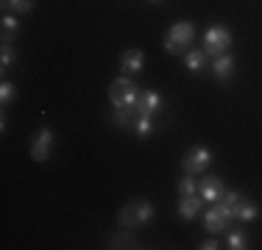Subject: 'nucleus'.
<instances>
[{
    "mask_svg": "<svg viewBox=\"0 0 262 250\" xmlns=\"http://www.w3.org/2000/svg\"><path fill=\"white\" fill-rule=\"evenodd\" d=\"M154 220V203L151 200H131L117 211V222L120 228H142Z\"/></svg>",
    "mask_w": 262,
    "mask_h": 250,
    "instance_id": "nucleus-1",
    "label": "nucleus"
},
{
    "mask_svg": "<svg viewBox=\"0 0 262 250\" xmlns=\"http://www.w3.org/2000/svg\"><path fill=\"white\" fill-rule=\"evenodd\" d=\"M192 39H195V25H192L190 20H179V22H173L170 31H167V36H165V50H167V53H173V56L190 53Z\"/></svg>",
    "mask_w": 262,
    "mask_h": 250,
    "instance_id": "nucleus-2",
    "label": "nucleus"
},
{
    "mask_svg": "<svg viewBox=\"0 0 262 250\" xmlns=\"http://www.w3.org/2000/svg\"><path fill=\"white\" fill-rule=\"evenodd\" d=\"M137 100H140V86H137L128 75H123V78H117L109 84V103L115 106V109H134Z\"/></svg>",
    "mask_w": 262,
    "mask_h": 250,
    "instance_id": "nucleus-3",
    "label": "nucleus"
},
{
    "mask_svg": "<svg viewBox=\"0 0 262 250\" xmlns=\"http://www.w3.org/2000/svg\"><path fill=\"white\" fill-rule=\"evenodd\" d=\"M229 47H232V31L226 28V25H209L207 34H204V50H207V56H223L229 53Z\"/></svg>",
    "mask_w": 262,
    "mask_h": 250,
    "instance_id": "nucleus-4",
    "label": "nucleus"
},
{
    "mask_svg": "<svg viewBox=\"0 0 262 250\" xmlns=\"http://www.w3.org/2000/svg\"><path fill=\"white\" fill-rule=\"evenodd\" d=\"M209 161H212V150L204 147V145H195V147H190V150L184 153L182 170L190 172V175H201V172L209 167Z\"/></svg>",
    "mask_w": 262,
    "mask_h": 250,
    "instance_id": "nucleus-5",
    "label": "nucleus"
},
{
    "mask_svg": "<svg viewBox=\"0 0 262 250\" xmlns=\"http://www.w3.org/2000/svg\"><path fill=\"white\" fill-rule=\"evenodd\" d=\"M51 150H53V131L51 128H39L34 136V142H31V159L34 161H48L51 159Z\"/></svg>",
    "mask_w": 262,
    "mask_h": 250,
    "instance_id": "nucleus-6",
    "label": "nucleus"
},
{
    "mask_svg": "<svg viewBox=\"0 0 262 250\" xmlns=\"http://www.w3.org/2000/svg\"><path fill=\"white\" fill-rule=\"evenodd\" d=\"M198 195L204 197V203H217L223 195H226V186H223V181L217 178V175H204L201 184H198Z\"/></svg>",
    "mask_w": 262,
    "mask_h": 250,
    "instance_id": "nucleus-7",
    "label": "nucleus"
},
{
    "mask_svg": "<svg viewBox=\"0 0 262 250\" xmlns=\"http://www.w3.org/2000/svg\"><path fill=\"white\" fill-rule=\"evenodd\" d=\"M162 111V95L159 92H140V100L134 106L137 117H154Z\"/></svg>",
    "mask_w": 262,
    "mask_h": 250,
    "instance_id": "nucleus-8",
    "label": "nucleus"
},
{
    "mask_svg": "<svg viewBox=\"0 0 262 250\" xmlns=\"http://www.w3.org/2000/svg\"><path fill=\"white\" fill-rule=\"evenodd\" d=\"M229 222H232V220L217 209V203H212L207 209V214H204V228H207L209 234H223V231L229 228Z\"/></svg>",
    "mask_w": 262,
    "mask_h": 250,
    "instance_id": "nucleus-9",
    "label": "nucleus"
},
{
    "mask_svg": "<svg viewBox=\"0 0 262 250\" xmlns=\"http://www.w3.org/2000/svg\"><path fill=\"white\" fill-rule=\"evenodd\" d=\"M142 67H145V53H142L140 47H131V50H126L123 53V59H120V70L123 72H140Z\"/></svg>",
    "mask_w": 262,
    "mask_h": 250,
    "instance_id": "nucleus-10",
    "label": "nucleus"
},
{
    "mask_svg": "<svg viewBox=\"0 0 262 250\" xmlns=\"http://www.w3.org/2000/svg\"><path fill=\"white\" fill-rule=\"evenodd\" d=\"M201 206H204L201 195H184L182 200H179V217H182V220H195V214L201 211Z\"/></svg>",
    "mask_w": 262,
    "mask_h": 250,
    "instance_id": "nucleus-11",
    "label": "nucleus"
},
{
    "mask_svg": "<svg viewBox=\"0 0 262 250\" xmlns=\"http://www.w3.org/2000/svg\"><path fill=\"white\" fill-rule=\"evenodd\" d=\"M232 72H234V56L232 53H223V56H217V59L212 61V75H215L217 81L232 78Z\"/></svg>",
    "mask_w": 262,
    "mask_h": 250,
    "instance_id": "nucleus-12",
    "label": "nucleus"
},
{
    "mask_svg": "<svg viewBox=\"0 0 262 250\" xmlns=\"http://www.w3.org/2000/svg\"><path fill=\"white\" fill-rule=\"evenodd\" d=\"M259 217V209L251 203L248 197H240L237 200V206H234V220H240V222H251V220H257Z\"/></svg>",
    "mask_w": 262,
    "mask_h": 250,
    "instance_id": "nucleus-13",
    "label": "nucleus"
},
{
    "mask_svg": "<svg viewBox=\"0 0 262 250\" xmlns=\"http://www.w3.org/2000/svg\"><path fill=\"white\" fill-rule=\"evenodd\" d=\"M131 128H134V134L140 136V139H148V136L157 134V122H154V117H137Z\"/></svg>",
    "mask_w": 262,
    "mask_h": 250,
    "instance_id": "nucleus-14",
    "label": "nucleus"
},
{
    "mask_svg": "<svg viewBox=\"0 0 262 250\" xmlns=\"http://www.w3.org/2000/svg\"><path fill=\"white\" fill-rule=\"evenodd\" d=\"M109 247H140V245H137V236L131 234V228H123L120 234L109 236Z\"/></svg>",
    "mask_w": 262,
    "mask_h": 250,
    "instance_id": "nucleus-15",
    "label": "nucleus"
},
{
    "mask_svg": "<svg viewBox=\"0 0 262 250\" xmlns=\"http://www.w3.org/2000/svg\"><path fill=\"white\" fill-rule=\"evenodd\" d=\"M0 22H3V36H0V39H3V45H9V42L20 34V22H17L14 14H3V20H0Z\"/></svg>",
    "mask_w": 262,
    "mask_h": 250,
    "instance_id": "nucleus-16",
    "label": "nucleus"
},
{
    "mask_svg": "<svg viewBox=\"0 0 262 250\" xmlns=\"http://www.w3.org/2000/svg\"><path fill=\"white\" fill-rule=\"evenodd\" d=\"M204 67H207V50H190V53H187V70L201 72Z\"/></svg>",
    "mask_w": 262,
    "mask_h": 250,
    "instance_id": "nucleus-17",
    "label": "nucleus"
},
{
    "mask_svg": "<svg viewBox=\"0 0 262 250\" xmlns=\"http://www.w3.org/2000/svg\"><path fill=\"white\" fill-rule=\"evenodd\" d=\"M137 120L134 109H115V114H112V122L117 125V128H131Z\"/></svg>",
    "mask_w": 262,
    "mask_h": 250,
    "instance_id": "nucleus-18",
    "label": "nucleus"
},
{
    "mask_svg": "<svg viewBox=\"0 0 262 250\" xmlns=\"http://www.w3.org/2000/svg\"><path fill=\"white\" fill-rule=\"evenodd\" d=\"M176 192H179V197H184V195H198V184H195V175H190V172H184V178L176 184Z\"/></svg>",
    "mask_w": 262,
    "mask_h": 250,
    "instance_id": "nucleus-19",
    "label": "nucleus"
},
{
    "mask_svg": "<svg viewBox=\"0 0 262 250\" xmlns=\"http://www.w3.org/2000/svg\"><path fill=\"white\" fill-rule=\"evenodd\" d=\"M3 9H11L14 14H28V11H34V0H3Z\"/></svg>",
    "mask_w": 262,
    "mask_h": 250,
    "instance_id": "nucleus-20",
    "label": "nucleus"
},
{
    "mask_svg": "<svg viewBox=\"0 0 262 250\" xmlns=\"http://www.w3.org/2000/svg\"><path fill=\"white\" fill-rule=\"evenodd\" d=\"M14 100H17V86L11 84V81H3V84H0V103H3V109L11 106Z\"/></svg>",
    "mask_w": 262,
    "mask_h": 250,
    "instance_id": "nucleus-21",
    "label": "nucleus"
},
{
    "mask_svg": "<svg viewBox=\"0 0 262 250\" xmlns=\"http://www.w3.org/2000/svg\"><path fill=\"white\" fill-rule=\"evenodd\" d=\"M229 247L232 250H246L248 247V236L243 234V231H232V234H229Z\"/></svg>",
    "mask_w": 262,
    "mask_h": 250,
    "instance_id": "nucleus-22",
    "label": "nucleus"
},
{
    "mask_svg": "<svg viewBox=\"0 0 262 250\" xmlns=\"http://www.w3.org/2000/svg\"><path fill=\"white\" fill-rule=\"evenodd\" d=\"M14 59H17V53H14V45H11V42H9V45H3V56H0V70L6 72L11 64H14Z\"/></svg>",
    "mask_w": 262,
    "mask_h": 250,
    "instance_id": "nucleus-23",
    "label": "nucleus"
},
{
    "mask_svg": "<svg viewBox=\"0 0 262 250\" xmlns=\"http://www.w3.org/2000/svg\"><path fill=\"white\" fill-rule=\"evenodd\" d=\"M198 247H201V250H217L221 245H217L215 239H207V242H201V245H198Z\"/></svg>",
    "mask_w": 262,
    "mask_h": 250,
    "instance_id": "nucleus-24",
    "label": "nucleus"
},
{
    "mask_svg": "<svg viewBox=\"0 0 262 250\" xmlns=\"http://www.w3.org/2000/svg\"><path fill=\"white\" fill-rule=\"evenodd\" d=\"M148 3H159V0H148Z\"/></svg>",
    "mask_w": 262,
    "mask_h": 250,
    "instance_id": "nucleus-25",
    "label": "nucleus"
}]
</instances>
